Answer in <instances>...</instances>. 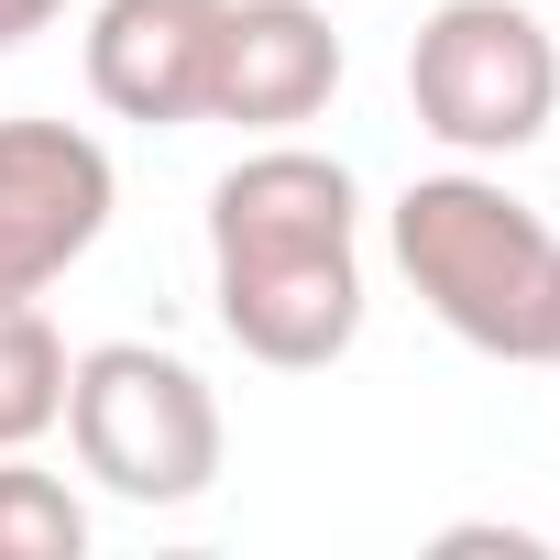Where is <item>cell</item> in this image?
I'll use <instances>...</instances> for the list:
<instances>
[{
    "instance_id": "ba28073f",
    "label": "cell",
    "mask_w": 560,
    "mask_h": 560,
    "mask_svg": "<svg viewBox=\"0 0 560 560\" xmlns=\"http://www.w3.org/2000/svg\"><path fill=\"white\" fill-rule=\"evenodd\" d=\"M67 330L34 298H0V451H34L67 418Z\"/></svg>"
},
{
    "instance_id": "7a4b0ae2",
    "label": "cell",
    "mask_w": 560,
    "mask_h": 560,
    "mask_svg": "<svg viewBox=\"0 0 560 560\" xmlns=\"http://www.w3.org/2000/svg\"><path fill=\"white\" fill-rule=\"evenodd\" d=\"M385 242H396V275L418 287V308H429L462 352H483V363H538V352H549L560 231H549L516 187H494V176H472V165L418 176V187L385 209Z\"/></svg>"
},
{
    "instance_id": "9c48e42d",
    "label": "cell",
    "mask_w": 560,
    "mask_h": 560,
    "mask_svg": "<svg viewBox=\"0 0 560 560\" xmlns=\"http://www.w3.org/2000/svg\"><path fill=\"white\" fill-rule=\"evenodd\" d=\"M78 549H89V505L45 462L0 451V560H78Z\"/></svg>"
},
{
    "instance_id": "8992f818",
    "label": "cell",
    "mask_w": 560,
    "mask_h": 560,
    "mask_svg": "<svg viewBox=\"0 0 560 560\" xmlns=\"http://www.w3.org/2000/svg\"><path fill=\"white\" fill-rule=\"evenodd\" d=\"M220 23H231V0H100L89 12V100L143 132L209 121Z\"/></svg>"
},
{
    "instance_id": "30bf717a",
    "label": "cell",
    "mask_w": 560,
    "mask_h": 560,
    "mask_svg": "<svg viewBox=\"0 0 560 560\" xmlns=\"http://www.w3.org/2000/svg\"><path fill=\"white\" fill-rule=\"evenodd\" d=\"M56 12H67V0H0V56H12V45H34Z\"/></svg>"
},
{
    "instance_id": "6da1fadb",
    "label": "cell",
    "mask_w": 560,
    "mask_h": 560,
    "mask_svg": "<svg viewBox=\"0 0 560 560\" xmlns=\"http://www.w3.org/2000/svg\"><path fill=\"white\" fill-rule=\"evenodd\" d=\"M209 298L242 363L330 374L363 341V187L341 154L264 143L209 187Z\"/></svg>"
},
{
    "instance_id": "8fae6325",
    "label": "cell",
    "mask_w": 560,
    "mask_h": 560,
    "mask_svg": "<svg viewBox=\"0 0 560 560\" xmlns=\"http://www.w3.org/2000/svg\"><path fill=\"white\" fill-rule=\"evenodd\" d=\"M538 363H549V374H560V287H549V352H538Z\"/></svg>"
},
{
    "instance_id": "277c9868",
    "label": "cell",
    "mask_w": 560,
    "mask_h": 560,
    "mask_svg": "<svg viewBox=\"0 0 560 560\" xmlns=\"http://www.w3.org/2000/svg\"><path fill=\"white\" fill-rule=\"evenodd\" d=\"M407 100H418V132L451 143L462 165L527 154L560 121V45L527 0H440L407 45Z\"/></svg>"
},
{
    "instance_id": "5b68a950",
    "label": "cell",
    "mask_w": 560,
    "mask_h": 560,
    "mask_svg": "<svg viewBox=\"0 0 560 560\" xmlns=\"http://www.w3.org/2000/svg\"><path fill=\"white\" fill-rule=\"evenodd\" d=\"M110 143L45 110L0 121V298H45L56 275H78L110 231Z\"/></svg>"
},
{
    "instance_id": "3957f363",
    "label": "cell",
    "mask_w": 560,
    "mask_h": 560,
    "mask_svg": "<svg viewBox=\"0 0 560 560\" xmlns=\"http://www.w3.org/2000/svg\"><path fill=\"white\" fill-rule=\"evenodd\" d=\"M78 472L121 505H198L220 483V396L187 352L154 341H100L67 363V418Z\"/></svg>"
},
{
    "instance_id": "52a82bcc",
    "label": "cell",
    "mask_w": 560,
    "mask_h": 560,
    "mask_svg": "<svg viewBox=\"0 0 560 560\" xmlns=\"http://www.w3.org/2000/svg\"><path fill=\"white\" fill-rule=\"evenodd\" d=\"M330 89H341V34L319 0H231L220 67H209V121L298 132L330 110Z\"/></svg>"
}]
</instances>
